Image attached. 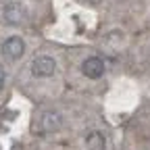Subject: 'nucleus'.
Instances as JSON below:
<instances>
[{"label": "nucleus", "instance_id": "1", "mask_svg": "<svg viewBox=\"0 0 150 150\" xmlns=\"http://www.w3.org/2000/svg\"><path fill=\"white\" fill-rule=\"evenodd\" d=\"M29 71H31L33 77H38V79L52 77L54 71H56V61L52 59V56H38V59L31 61Z\"/></svg>", "mask_w": 150, "mask_h": 150}, {"label": "nucleus", "instance_id": "2", "mask_svg": "<svg viewBox=\"0 0 150 150\" xmlns=\"http://www.w3.org/2000/svg\"><path fill=\"white\" fill-rule=\"evenodd\" d=\"M63 123V117L59 115V112H54V110H46L40 115V119H38V123L33 125V129L38 131L40 136H46V134H52V131H56L61 127Z\"/></svg>", "mask_w": 150, "mask_h": 150}, {"label": "nucleus", "instance_id": "3", "mask_svg": "<svg viewBox=\"0 0 150 150\" xmlns=\"http://www.w3.org/2000/svg\"><path fill=\"white\" fill-rule=\"evenodd\" d=\"M23 52H25V44H23L21 38H17V35L8 38V40L2 44V56L6 61H11V63L19 61L23 56Z\"/></svg>", "mask_w": 150, "mask_h": 150}, {"label": "nucleus", "instance_id": "4", "mask_svg": "<svg viewBox=\"0 0 150 150\" xmlns=\"http://www.w3.org/2000/svg\"><path fill=\"white\" fill-rule=\"evenodd\" d=\"M2 17H4V21L8 25H21L25 21L27 13L23 8V4H19V2H6L2 6Z\"/></svg>", "mask_w": 150, "mask_h": 150}, {"label": "nucleus", "instance_id": "5", "mask_svg": "<svg viewBox=\"0 0 150 150\" xmlns=\"http://www.w3.org/2000/svg\"><path fill=\"white\" fill-rule=\"evenodd\" d=\"M81 73L90 79H100L104 75V61L100 56H90V59L83 61L81 65Z\"/></svg>", "mask_w": 150, "mask_h": 150}, {"label": "nucleus", "instance_id": "6", "mask_svg": "<svg viewBox=\"0 0 150 150\" xmlns=\"http://www.w3.org/2000/svg\"><path fill=\"white\" fill-rule=\"evenodd\" d=\"M104 144H106V140H104L102 131H90V134L86 136L88 150H104Z\"/></svg>", "mask_w": 150, "mask_h": 150}, {"label": "nucleus", "instance_id": "7", "mask_svg": "<svg viewBox=\"0 0 150 150\" xmlns=\"http://www.w3.org/2000/svg\"><path fill=\"white\" fill-rule=\"evenodd\" d=\"M4 79H6V77H4V73L0 71V90H2V86H4Z\"/></svg>", "mask_w": 150, "mask_h": 150}]
</instances>
